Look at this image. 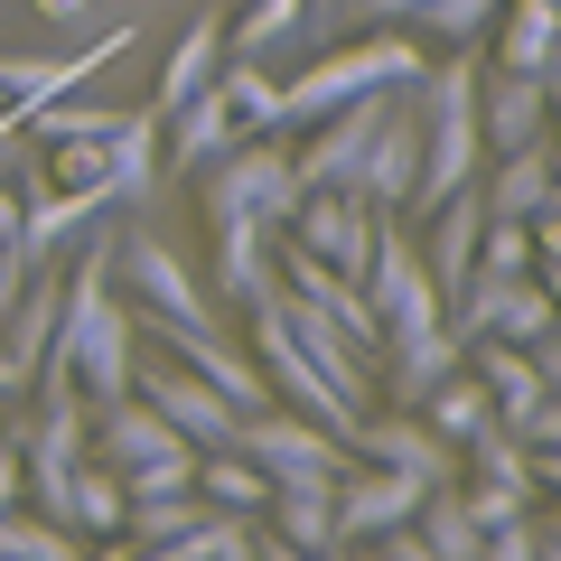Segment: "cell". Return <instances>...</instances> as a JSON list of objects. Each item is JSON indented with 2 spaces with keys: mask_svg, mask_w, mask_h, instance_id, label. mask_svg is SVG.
Listing matches in <instances>:
<instances>
[{
  "mask_svg": "<svg viewBox=\"0 0 561 561\" xmlns=\"http://www.w3.org/2000/svg\"><path fill=\"white\" fill-rule=\"evenodd\" d=\"M197 206L216 225V290L262 309L280 290V234L300 206V169H290V131H243L225 160L197 169Z\"/></svg>",
  "mask_w": 561,
  "mask_h": 561,
  "instance_id": "1",
  "label": "cell"
},
{
  "mask_svg": "<svg viewBox=\"0 0 561 561\" xmlns=\"http://www.w3.org/2000/svg\"><path fill=\"white\" fill-rule=\"evenodd\" d=\"M38 375H76L84 402H113L131 393V309L113 300V243H94V253L76 262V280H66V300H57V337H47ZM28 375V383H38Z\"/></svg>",
  "mask_w": 561,
  "mask_h": 561,
  "instance_id": "2",
  "label": "cell"
},
{
  "mask_svg": "<svg viewBox=\"0 0 561 561\" xmlns=\"http://www.w3.org/2000/svg\"><path fill=\"white\" fill-rule=\"evenodd\" d=\"M478 76H486L478 57H449V66H431V76L412 84V103H421V169H412V197H402V216H412V225L431 216L440 197H459V187L486 169Z\"/></svg>",
  "mask_w": 561,
  "mask_h": 561,
  "instance_id": "3",
  "label": "cell"
},
{
  "mask_svg": "<svg viewBox=\"0 0 561 561\" xmlns=\"http://www.w3.org/2000/svg\"><path fill=\"white\" fill-rule=\"evenodd\" d=\"M421 76H431V47H421L412 28H375V38H356V47H328L309 76L280 84V131H309V122L337 113V103L383 94V84H421Z\"/></svg>",
  "mask_w": 561,
  "mask_h": 561,
  "instance_id": "4",
  "label": "cell"
},
{
  "mask_svg": "<svg viewBox=\"0 0 561 561\" xmlns=\"http://www.w3.org/2000/svg\"><path fill=\"white\" fill-rule=\"evenodd\" d=\"M234 449L262 468L272 486H337L346 478V440L328 431V421L290 412V402H262V412H243Z\"/></svg>",
  "mask_w": 561,
  "mask_h": 561,
  "instance_id": "5",
  "label": "cell"
},
{
  "mask_svg": "<svg viewBox=\"0 0 561 561\" xmlns=\"http://www.w3.org/2000/svg\"><path fill=\"white\" fill-rule=\"evenodd\" d=\"M253 365H262V375H272V402H290V412L328 421V431H337V440H346V431H356V421H365V402H346L337 383L319 375V356H309V346L290 337V319H280L272 300L253 309Z\"/></svg>",
  "mask_w": 561,
  "mask_h": 561,
  "instance_id": "6",
  "label": "cell"
},
{
  "mask_svg": "<svg viewBox=\"0 0 561 561\" xmlns=\"http://www.w3.org/2000/svg\"><path fill=\"white\" fill-rule=\"evenodd\" d=\"M393 94H402V84L356 94V103H337V113L309 122V140L290 150L300 187H356V179H365V150H375V131H383V113H393ZM356 197H365V187H356Z\"/></svg>",
  "mask_w": 561,
  "mask_h": 561,
  "instance_id": "7",
  "label": "cell"
},
{
  "mask_svg": "<svg viewBox=\"0 0 561 561\" xmlns=\"http://www.w3.org/2000/svg\"><path fill=\"white\" fill-rule=\"evenodd\" d=\"M365 300H375L383 337H402V328H440V280H431V262H421V243L402 234L393 216L375 225V262H365Z\"/></svg>",
  "mask_w": 561,
  "mask_h": 561,
  "instance_id": "8",
  "label": "cell"
},
{
  "mask_svg": "<svg viewBox=\"0 0 561 561\" xmlns=\"http://www.w3.org/2000/svg\"><path fill=\"white\" fill-rule=\"evenodd\" d=\"M113 280L140 300V319H216V300H206L197 272L179 262V243L150 234V225H131V234L113 243Z\"/></svg>",
  "mask_w": 561,
  "mask_h": 561,
  "instance_id": "9",
  "label": "cell"
},
{
  "mask_svg": "<svg viewBox=\"0 0 561 561\" xmlns=\"http://www.w3.org/2000/svg\"><path fill=\"white\" fill-rule=\"evenodd\" d=\"M375 225L383 206H365L356 187H300V206H290V243H309L346 280H365V262H375Z\"/></svg>",
  "mask_w": 561,
  "mask_h": 561,
  "instance_id": "10",
  "label": "cell"
},
{
  "mask_svg": "<svg viewBox=\"0 0 561 561\" xmlns=\"http://www.w3.org/2000/svg\"><path fill=\"white\" fill-rule=\"evenodd\" d=\"M421 496H431V478H412V468L346 459V478H337V534H346V552L375 542V534H393V524H412Z\"/></svg>",
  "mask_w": 561,
  "mask_h": 561,
  "instance_id": "11",
  "label": "cell"
},
{
  "mask_svg": "<svg viewBox=\"0 0 561 561\" xmlns=\"http://www.w3.org/2000/svg\"><path fill=\"white\" fill-rule=\"evenodd\" d=\"M131 393L150 402L187 449H234V431H243V412H234L206 375H187V365H179V375H131Z\"/></svg>",
  "mask_w": 561,
  "mask_h": 561,
  "instance_id": "12",
  "label": "cell"
},
{
  "mask_svg": "<svg viewBox=\"0 0 561 561\" xmlns=\"http://www.w3.org/2000/svg\"><path fill=\"white\" fill-rule=\"evenodd\" d=\"M20 197H28V225H20V253H28V262L76 253V243H84V225H94L103 206H113L103 187H57L47 169H28V179H20Z\"/></svg>",
  "mask_w": 561,
  "mask_h": 561,
  "instance_id": "13",
  "label": "cell"
},
{
  "mask_svg": "<svg viewBox=\"0 0 561 561\" xmlns=\"http://www.w3.org/2000/svg\"><path fill=\"white\" fill-rule=\"evenodd\" d=\"M459 356H468V346H459V328H449V319L440 328H402V337L375 346V383L393 393V412H421V393H431Z\"/></svg>",
  "mask_w": 561,
  "mask_h": 561,
  "instance_id": "14",
  "label": "cell"
},
{
  "mask_svg": "<svg viewBox=\"0 0 561 561\" xmlns=\"http://www.w3.org/2000/svg\"><path fill=\"white\" fill-rule=\"evenodd\" d=\"M421 225H431L421 262H431V280H440V300H449V290H468V280H478V234H486V187L468 179L459 197H440Z\"/></svg>",
  "mask_w": 561,
  "mask_h": 561,
  "instance_id": "15",
  "label": "cell"
},
{
  "mask_svg": "<svg viewBox=\"0 0 561 561\" xmlns=\"http://www.w3.org/2000/svg\"><path fill=\"white\" fill-rule=\"evenodd\" d=\"M234 103H225V84H197V94L179 103V113L160 122V169H187V179H197L206 160H225V150H234Z\"/></svg>",
  "mask_w": 561,
  "mask_h": 561,
  "instance_id": "16",
  "label": "cell"
},
{
  "mask_svg": "<svg viewBox=\"0 0 561 561\" xmlns=\"http://www.w3.org/2000/svg\"><path fill=\"white\" fill-rule=\"evenodd\" d=\"M412 169H421V103H412V84L393 94V113H383V131H375V150H365V206H383V216H402V197H412Z\"/></svg>",
  "mask_w": 561,
  "mask_h": 561,
  "instance_id": "17",
  "label": "cell"
},
{
  "mask_svg": "<svg viewBox=\"0 0 561 561\" xmlns=\"http://www.w3.org/2000/svg\"><path fill=\"white\" fill-rule=\"evenodd\" d=\"M478 122H486V160H496V150H524V140H542V122H552L542 76L486 66V76H478Z\"/></svg>",
  "mask_w": 561,
  "mask_h": 561,
  "instance_id": "18",
  "label": "cell"
},
{
  "mask_svg": "<svg viewBox=\"0 0 561 561\" xmlns=\"http://www.w3.org/2000/svg\"><path fill=\"white\" fill-rule=\"evenodd\" d=\"M346 459L412 468V478H431V486L449 478V440H440V431H431L421 412H393V421H356V431H346Z\"/></svg>",
  "mask_w": 561,
  "mask_h": 561,
  "instance_id": "19",
  "label": "cell"
},
{
  "mask_svg": "<svg viewBox=\"0 0 561 561\" xmlns=\"http://www.w3.org/2000/svg\"><path fill=\"white\" fill-rule=\"evenodd\" d=\"M122 47H131V28L94 38L84 57H0V103H10V113H28V103H47V94H76V84L94 76L103 57H122Z\"/></svg>",
  "mask_w": 561,
  "mask_h": 561,
  "instance_id": "20",
  "label": "cell"
},
{
  "mask_svg": "<svg viewBox=\"0 0 561 561\" xmlns=\"http://www.w3.org/2000/svg\"><path fill=\"white\" fill-rule=\"evenodd\" d=\"M262 515L280 524L272 552H309V561L346 552V534H337V486H272V505H262Z\"/></svg>",
  "mask_w": 561,
  "mask_h": 561,
  "instance_id": "21",
  "label": "cell"
},
{
  "mask_svg": "<svg viewBox=\"0 0 561 561\" xmlns=\"http://www.w3.org/2000/svg\"><path fill=\"white\" fill-rule=\"evenodd\" d=\"M216 66H225V20H187V28H179V47H169V66H160V84H150V103H140V113H150V122H169V113H179L187 94H197V84H216Z\"/></svg>",
  "mask_w": 561,
  "mask_h": 561,
  "instance_id": "22",
  "label": "cell"
},
{
  "mask_svg": "<svg viewBox=\"0 0 561 561\" xmlns=\"http://www.w3.org/2000/svg\"><path fill=\"white\" fill-rule=\"evenodd\" d=\"M552 140H524V150H496V160L478 169V187H486V216H534L542 197H552Z\"/></svg>",
  "mask_w": 561,
  "mask_h": 561,
  "instance_id": "23",
  "label": "cell"
},
{
  "mask_svg": "<svg viewBox=\"0 0 561 561\" xmlns=\"http://www.w3.org/2000/svg\"><path fill=\"white\" fill-rule=\"evenodd\" d=\"M103 179H113V206H140L160 187V122L150 113H122L103 131Z\"/></svg>",
  "mask_w": 561,
  "mask_h": 561,
  "instance_id": "24",
  "label": "cell"
},
{
  "mask_svg": "<svg viewBox=\"0 0 561 561\" xmlns=\"http://www.w3.org/2000/svg\"><path fill=\"white\" fill-rule=\"evenodd\" d=\"M486 28H496V66L542 76V66H552V47H561V0H505Z\"/></svg>",
  "mask_w": 561,
  "mask_h": 561,
  "instance_id": "25",
  "label": "cell"
},
{
  "mask_svg": "<svg viewBox=\"0 0 561 561\" xmlns=\"http://www.w3.org/2000/svg\"><path fill=\"white\" fill-rule=\"evenodd\" d=\"M468 365L486 375V402H496V421L515 431L524 412L542 402V365H534V346H505V337H478L468 346Z\"/></svg>",
  "mask_w": 561,
  "mask_h": 561,
  "instance_id": "26",
  "label": "cell"
},
{
  "mask_svg": "<svg viewBox=\"0 0 561 561\" xmlns=\"http://www.w3.org/2000/svg\"><path fill=\"white\" fill-rule=\"evenodd\" d=\"M421 421H431V431H440L449 449H459L468 431H486V421H496V402H486V375H478V365L459 356V365H449L440 383H431V393H421Z\"/></svg>",
  "mask_w": 561,
  "mask_h": 561,
  "instance_id": "27",
  "label": "cell"
},
{
  "mask_svg": "<svg viewBox=\"0 0 561 561\" xmlns=\"http://www.w3.org/2000/svg\"><path fill=\"white\" fill-rule=\"evenodd\" d=\"M57 262H38V272H28V290H20V309H10V319H0V346H10V356H20V375H38V356H47V337H57Z\"/></svg>",
  "mask_w": 561,
  "mask_h": 561,
  "instance_id": "28",
  "label": "cell"
},
{
  "mask_svg": "<svg viewBox=\"0 0 561 561\" xmlns=\"http://www.w3.org/2000/svg\"><path fill=\"white\" fill-rule=\"evenodd\" d=\"M122 515H131V496H122L113 459H94V449H84V459H76V478H66V524H84V534H103V542H113V534H122Z\"/></svg>",
  "mask_w": 561,
  "mask_h": 561,
  "instance_id": "29",
  "label": "cell"
},
{
  "mask_svg": "<svg viewBox=\"0 0 561 561\" xmlns=\"http://www.w3.org/2000/svg\"><path fill=\"white\" fill-rule=\"evenodd\" d=\"M197 496H206V505H225V515H253V524H262V505H272V478H262L243 449H197Z\"/></svg>",
  "mask_w": 561,
  "mask_h": 561,
  "instance_id": "30",
  "label": "cell"
},
{
  "mask_svg": "<svg viewBox=\"0 0 561 561\" xmlns=\"http://www.w3.org/2000/svg\"><path fill=\"white\" fill-rule=\"evenodd\" d=\"M412 524H421V552H431V561H478V542H486V534H478V515H468V496H459L449 478L421 496V515H412Z\"/></svg>",
  "mask_w": 561,
  "mask_h": 561,
  "instance_id": "31",
  "label": "cell"
},
{
  "mask_svg": "<svg viewBox=\"0 0 561 561\" xmlns=\"http://www.w3.org/2000/svg\"><path fill=\"white\" fill-rule=\"evenodd\" d=\"M468 478H486V486H505V496H524L534 505V449L515 440V431H505V421H486V431H468Z\"/></svg>",
  "mask_w": 561,
  "mask_h": 561,
  "instance_id": "32",
  "label": "cell"
},
{
  "mask_svg": "<svg viewBox=\"0 0 561 561\" xmlns=\"http://www.w3.org/2000/svg\"><path fill=\"white\" fill-rule=\"evenodd\" d=\"M505 0H412L402 10V28H412L421 47H468V38H486V20H496Z\"/></svg>",
  "mask_w": 561,
  "mask_h": 561,
  "instance_id": "33",
  "label": "cell"
},
{
  "mask_svg": "<svg viewBox=\"0 0 561 561\" xmlns=\"http://www.w3.org/2000/svg\"><path fill=\"white\" fill-rule=\"evenodd\" d=\"M300 20H309V0H243L234 28H225V57H272L280 38H300Z\"/></svg>",
  "mask_w": 561,
  "mask_h": 561,
  "instance_id": "34",
  "label": "cell"
},
{
  "mask_svg": "<svg viewBox=\"0 0 561 561\" xmlns=\"http://www.w3.org/2000/svg\"><path fill=\"white\" fill-rule=\"evenodd\" d=\"M216 84H225V103H234V131H280V84L262 76V57H225Z\"/></svg>",
  "mask_w": 561,
  "mask_h": 561,
  "instance_id": "35",
  "label": "cell"
},
{
  "mask_svg": "<svg viewBox=\"0 0 561 561\" xmlns=\"http://www.w3.org/2000/svg\"><path fill=\"white\" fill-rule=\"evenodd\" d=\"M534 225L524 216H486V234H478V280H524L534 272Z\"/></svg>",
  "mask_w": 561,
  "mask_h": 561,
  "instance_id": "36",
  "label": "cell"
},
{
  "mask_svg": "<svg viewBox=\"0 0 561 561\" xmlns=\"http://www.w3.org/2000/svg\"><path fill=\"white\" fill-rule=\"evenodd\" d=\"M0 561H76V534H66L57 515H0Z\"/></svg>",
  "mask_w": 561,
  "mask_h": 561,
  "instance_id": "37",
  "label": "cell"
},
{
  "mask_svg": "<svg viewBox=\"0 0 561 561\" xmlns=\"http://www.w3.org/2000/svg\"><path fill=\"white\" fill-rule=\"evenodd\" d=\"M122 113H103V103H76V94H47V103H28V140H94V131H113Z\"/></svg>",
  "mask_w": 561,
  "mask_h": 561,
  "instance_id": "38",
  "label": "cell"
},
{
  "mask_svg": "<svg viewBox=\"0 0 561 561\" xmlns=\"http://www.w3.org/2000/svg\"><path fill=\"white\" fill-rule=\"evenodd\" d=\"M47 150H57V169H47L57 187H103L113 197V179H103V131L94 140H47Z\"/></svg>",
  "mask_w": 561,
  "mask_h": 561,
  "instance_id": "39",
  "label": "cell"
},
{
  "mask_svg": "<svg viewBox=\"0 0 561 561\" xmlns=\"http://www.w3.org/2000/svg\"><path fill=\"white\" fill-rule=\"evenodd\" d=\"M534 552H542L534 505H524V515H505V524H486V542H478V561H534Z\"/></svg>",
  "mask_w": 561,
  "mask_h": 561,
  "instance_id": "40",
  "label": "cell"
},
{
  "mask_svg": "<svg viewBox=\"0 0 561 561\" xmlns=\"http://www.w3.org/2000/svg\"><path fill=\"white\" fill-rule=\"evenodd\" d=\"M28 272H38V262H28L20 243H0V319H10V309H20V290H28Z\"/></svg>",
  "mask_w": 561,
  "mask_h": 561,
  "instance_id": "41",
  "label": "cell"
},
{
  "mask_svg": "<svg viewBox=\"0 0 561 561\" xmlns=\"http://www.w3.org/2000/svg\"><path fill=\"white\" fill-rule=\"evenodd\" d=\"M524 225H534V253H561V179H552V197H542Z\"/></svg>",
  "mask_w": 561,
  "mask_h": 561,
  "instance_id": "42",
  "label": "cell"
},
{
  "mask_svg": "<svg viewBox=\"0 0 561 561\" xmlns=\"http://www.w3.org/2000/svg\"><path fill=\"white\" fill-rule=\"evenodd\" d=\"M28 10H38V20H57V28H84V20H94V0H28Z\"/></svg>",
  "mask_w": 561,
  "mask_h": 561,
  "instance_id": "43",
  "label": "cell"
},
{
  "mask_svg": "<svg viewBox=\"0 0 561 561\" xmlns=\"http://www.w3.org/2000/svg\"><path fill=\"white\" fill-rule=\"evenodd\" d=\"M10 505H20V440L0 449V515H10Z\"/></svg>",
  "mask_w": 561,
  "mask_h": 561,
  "instance_id": "44",
  "label": "cell"
},
{
  "mask_svg": "<svg viewBox=\"0 0 561 561\" xmlns=\"http://www.w3.org/2000/svg\"><path fill=\"white\" fill-rule=\"evenodd\" d=\"M534 534H542V552L561 561V505H542V515H534Z\"/></svg>",
  "mask_w": 561,
  "mask_h": 561,
  "instance_id": "45",
  "label": "cell"
},
{
  "mask_svg": "<svg viewBox=\"0 0 561 561\" xmlns=\"http://www.w3.org/2000/svg\"><path fill=\"white\" fill-rule=\"evenodd\" d=\"M534 280H542V300L561 309V253H542V262H534Z\"/></svg>",
  "mask_w": 561,
  "mask_h": 561,
  "instance_id": "46",
  "label": "cell"
},
{
  "mask_svg": "<svg viewBox=\"0 0 561 561\" xmlns=\"http://www.w3.org/2000/svg\"><path fill=\"white\" fill-rule=\"evenodd\" d=\"M534 486H552V496H561V449H534Z\"/></svg>",
  "mask_w": 561,
  "mask_h": 561,
  "instance_id": "47",
  "label": "cell"
},
{
  "mask_svg": "<svg viewBox=\"0 0 561 561\" xmlns=\"http://www.w3.org/2000/svg\"><path fill=\"white\" fill-rule=\"evenodd\" d=\"M20 383H28V375H20V356H10V346H0V402L20 393Z\"/></svg>",
  "mask_w": 561,
  "mask_h": 561,
  "instance_id": "48",
  "label": "cell"
},
{
  "mask_svg": "<svg viewBox=\"0 0 561 561\" xmlns=\"http://www.w3.org/2000/svg\"><path fill=\"white\" fill-rule=\"evenodd\" d=\"M542 103L561 113V47H552V66H542Z\"/></svg>",
  "mask_w": 561,
  "mask_h": 561,
  "instance_id": "49",
  "label": "cell"
},
{
  "mask_svg": "<svg viewBox=\"0 0 561 561\" xmlns=\"http://www.w3.org/2000/svg\"><path fill=\"white\" fill-rule=\"evenodd\" d=\"M309 20H346V0H309Z\"/></svg>",
  "mask_w": 561,
  "mask_h": 561,
  "instance_id": "50",
  "label": "cell"
},
{
  "mask_svg": "<svg viewBox=\"0 0 561 561\" xmlns=\"http://www.w3.org/2000/svg\"><path fill=\"white\" fill-rule=\"evenodd\" d=\"M10 440H20V431H10V412H0V449H10Z\"/></svg>",
  "mask_w": 561,
  "mask_h": 561,
  "instance_id": "51",
  "label": "cell"
},
{
  "mask_svg": "<svg viewBox=\"0 0 561 561\" xmlns=\"http://www.w3.org/2000/svg\"><path fill=\"white\" fill-rule=\"evenodd\" d=\"M552 169H561V140H552Z\"/></svg>",
  "mask_w": 561,
  "mask_h": 561,
  "instance_id": "52",
  "label": "cell"
}]
</instances>
